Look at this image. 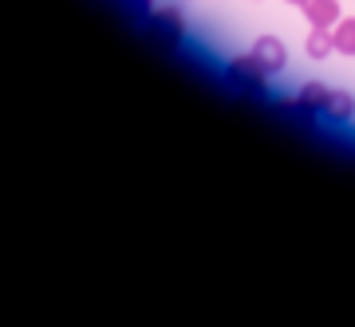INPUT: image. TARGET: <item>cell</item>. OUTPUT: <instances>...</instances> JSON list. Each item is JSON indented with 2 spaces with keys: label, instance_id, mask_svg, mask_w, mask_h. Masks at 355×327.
Returning a JSON list of instances; mask_svg holds the SVG:
<instances>
[{
  "label": "cell",
  "instance_id": "obj_1",
  "mask_svg": "<svg viewBox=\"0 0 355 327\" xmlns=\"http://www.w3.org/2000/svg\"><path fill=\"white\" fill-rule=\"evenodd\" d=\"M229 79L245 91H261L268 83V71L257 63L253 51H249V55H233V60H229Z\"/></svg>",
  "mask_w": 355,
  "mask_h": 327
},
{
  "label": "cell",
  "instance_id": "obj_2",
  "mask_svg": "<svg viewBox=\"0 0 355 327\" xmlns=\"http://www.w3.org/2000/svg\"><path fill=\"white\" fill-rule=\"evenodd\" d=\"M150 32L162 36L166 44H178V39L186 36V20H182L178 8H150Z\"/></svg>",
  "mask_w": 355,
  "mask_h": 327
},
{
  "label": "cell",
  "instance_id": "obj_3",
  "mask_svg": "<svg viewBox=\"0 0 355 327\" xmlns=\"http://www.w3.org/2000/svg\"><path fill=\"white\" fill-rule=\"evenodd\" d=\"M253 55H257V63L265 67L268 76L284 71V63H288V48H284L277 36H261V39L253 44Z\"/></svg>",
  "mask_w": 355,
  "mask_h": 327
},
{
  "label": "cell",
  "instance_id": "obj_4",
  "mask_svg": "<svg viewBox=\"0 0 355 327\" xmlns=\"http://www.w3.org/2000/svg\"><path fill=\"white\" fill-rule=\"evenodd\" d=\"M304 16H308V24L312 28H336L340 24V16H343V8H340V0H308Z\"/></svg>",
  "mask_w": 355,
  "mask_h": 327
},
{
  "label": "cell",
  "instance_id": "obj_5",
  "mask_svg": "<svg viewBox=\"0 0 355 327\" xmlns=\"http://www.w3.org/2000/svg\"><path fill=\"white\" fill-rule=\"evenodd\" d=\"M328 91L331 87H324V83H304L300 87V95H296V111L300 114H312V111H324V103H328Z\"/></svg>",
  "mask_w": 355,
  "mask_h": 327
},
{
  "label": "cell",
  "instance_id": "obj_6",
  "mask_svg": "<svg viewBox=\"0 0 355 327\" xmlns=\"http://www.w3.org/2000/svg\"><path fill=\"white\" fill-rule=\"evenodd\" d=\"M320 114H328L331 123H347V118L355 114V99L347 95V91H328V103H324Z\"/></svg>",
  "mask_w": 355,
  "mask_h": 327
},
{
  "label": "cell",
  "instance_id": "obj_7",
  "mask_svg": "<svg viewBox=\"0 0 355 327\" xmlns=\"http://www.w3.org/2000/svg\"><path fill=\"white\" fill-rule=\"evenodd\" d=\"M304 51L308 60H328L331 51H336V44H331V28H312L304 39Z\"/></svg>",
  "mask_w": 355,
  "mask_h": 327
},
{
  "label": "cell",
  "instance_id": "obj_8",
  "mask_svg": "<svg viewBox=\"0 0 355 327\" xmlns=\"http://www.w3.org/2000/svg\"><path fill=\"white\" fill-rule=\"evenodd\" d=\"M331 44L340 55H355V16H340V24L331 28Z\"/></svg>",
  "mask_w": 355,
  "mask_h": 327
},
{
  "label": "cell",
  "instance_id": "obj_9",
  "mask_svg": "<svg viewBox=\"0 0 355 327\" xmlns=\"http://www.w3.org/2000/svg\"><path fill=\"white\" fill-rule=\"evenodd\" d=\"M130 4H135V8H142V12H150V8H154V0H130Z\"/></svg>",
  "mask_w": 355,
  "mask_h": 327
},
{
  "label": "cell",
  "instance_id": "obj_10",
  "mask_svg": "<svg viewBox=\"0 0 355 327\" xmlns=\"http://www.w3.org/2000/svg\"><path fill=\"white\" fill-rule=\"evenodd\" d=\"M288 4H300V8H304V4H308V0H288Z\"/></svg>",
  "mask_w": 355,
  "mask_h": 327
}]
</instances>
